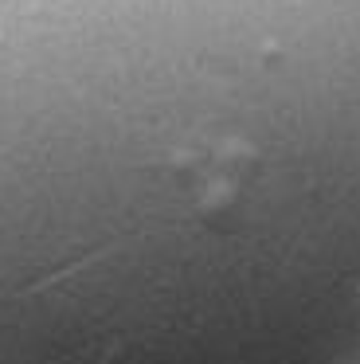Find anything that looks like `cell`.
I'll use <instances>...</instances> for the list:
<instances>
[{"instance_id": "obj_1", "label": "cell", "mask_w": 360, "mask_h": 364, "mask_svg": "<svg viewBox=\"0 0 360 364\" xmlns=\"http://www.w3.org/2000/svg\"><path fill=\"white\" fill-rule=\"evenodd\" d=\"M0 364H360V0H0Z\"/></svg>"}]
</instances>
